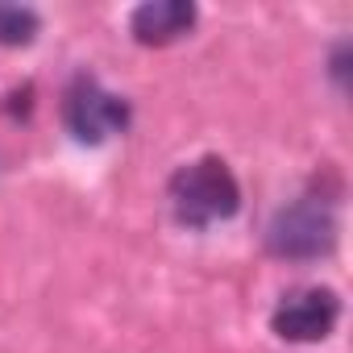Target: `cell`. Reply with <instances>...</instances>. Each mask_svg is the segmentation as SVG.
Segmentation results:
<instances>
[{"label":"cell","mask_w":353,"mask_h":353,"mask_svg":"<svg viewBox=\"0 0 353 353\" xmlns=\"http://www.w3.org/2000/svg\"><path fill=\"white\" fill-rule=\"evenodd\" d=\"M170 208L179 216V225H188V229H208V225L229 221L241 208L237 174L216 154H204V158L179 166L170 174Z\"/></svg>","instance_id":"1"},{"label":"cell","mask_w":353,"mask_h":353,"mask_svg":"<svg viewBox=\"0 0 353 353\" xmlns=\"http://www.w3.org/2000/svg\"><path fill=\"white\" fill-rule=\"evenodd\" d=\"M266 245L274 258H291V262L324 258L336 245V216L320 196H303L274 212L266 229Z\"/></svg>","instance_id":"2"},{"label":"cell","mask_w":353,"mask_h":353,"mask_svg":"<svg viewBox=\"0 0 353 353\" xmlns=\"http://www.w3.org/2000/svg\"><path fill=\"white\" fill-rule=\"evenodd\" d=\"M63 117H67V129H71L79 141L100 145V141L117 137V133L129 125V104H125L117 92L100 88L92 75H79V79L71 83V92H67Z\"/></svg>","instance_id":"3"},{"label":"cell","mask_w":353,"mask_h":353,"mask_svg":"<svg viewBox=\"0 0 353 353\" xmlns=\"http://www.w3.org/2000/svg\"><path fill=\"white\" fill-rule=\"evenodd\" d=\"M336 320H341L336 291H328V287H299V291L283 295V303L270 316V328L283 341L312 345V341H324L336 328Z\"/></svg>","instance_id":"4"},{"label":"cell","mask_w":353,"mask_h":353,"mask_svg":"<svg viewBox=\"0 0 353 353\" xmlns=\"http://www.w3.org/2000/svg\"><path fill=\"white\" fill-rule=\"evenodd\" d=\"M196 5L192 0H150V5L133 9L129 17V30L141 46H170L179 42L183 34H192L196 26Z\"/></svg>","instance_id":"5"},{"label":"cell","mask_w":353,"mask_h":353,"mask_svg":"<svg viewBox=\"0 0 353 353\" xmlns=\"http://www.w3.org/2000/svg\"><path fill=\"white\" fill-rule=\"evenodd\" d=\"M38 13L21 5H0V46H30L38 34Z\"/></svg>","instance_id":"6"}]
</instances>
